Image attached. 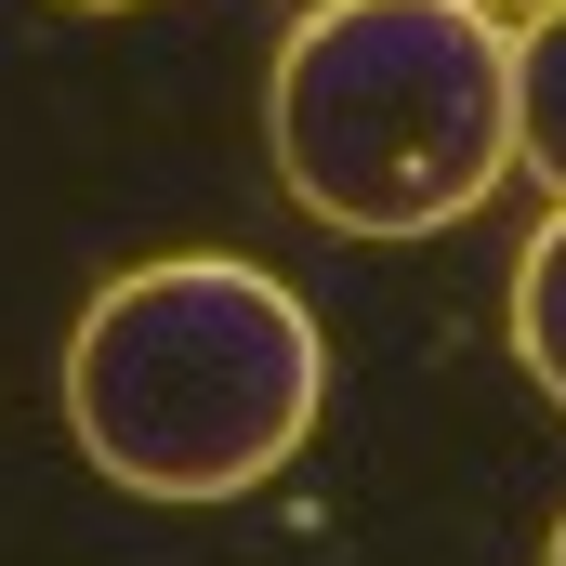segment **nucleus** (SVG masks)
I'll use <instances>...</instances> for the list:
<instances>
[{
    "mask_svg": "<svg viewBox=\"0 0 566 566\" xmlns=\"http://www.w3.org/2000/svg\"><path fill=\"white\" fill-rule=\"evenodd\" d=\"M316 396L329 343L303 290L238 251H158L66 329V434L106 488L145 501H251L316 434Z\"/></svg>",
    "mask_w": 566,
    "mask_h": 566,
    "instance_id": "f257e3e1",
    "label": "nucleus"
},
{
    "mask_svg": "<svg viewBox=\"0 0 566 566\" xmlns=\"http://www.w3.org/2000/svg\"><path fill=\"white\" fill-rule=\"evenodd\" d=\"M277 185L343 238H448L514 185L501 0H316L264 80Z\"/></svg>",
    "mask_w": 566,
    "mask_h": 566,
    "instance_id": "f03ea898",
    "label": "nucleus"
},
{
    "mask_svg": "<svg viewBox=\"0 0 566 566\" xmlns=\"http://www.w3.org/2000/svg\"><path fill=\"white\" fill-rule=\"evenodd\" d=\"M514 171H541L566 198V0L514 40Z\"/></svg>",
    "mask_w": 566,
    "mask_h": 566,
    "instance_id": "7ed1b4c3",
    "label": "nucleus"
},
{
    "mask_svg": "<svg viewBox=\"0 0 566 566\" xmlns=\"http://www.w3.org/2000/svg\"><path fill=\"white\" fill-rule=\"evenodd\" d=\"M514 356H527V382L566 409V198H554V224L527 238V264H514Z\"/></svg>",
    "mask_w": 566,
    "mask_h": 566,
    "instance_id": "20e7f679",
    "label": "nucleus"
},
{
    "mask_svg": "<svg viewBox=\"0 0 566 566\" xmlns=\"http://www.w3.org/2000/svg\"><path fill=\"white\" fill-rule=\"evenodd\" d=\"M66 13H133V0H66Z\"/></svg>",
    "mask_w": 566,
    "mask_h": 566,
    "instance_id": "39448f33",
    "label": "nucleus"
},
{
    "mask_svg": "<svg viewBox=\"0 0 566 566\" xmlns=\"http://www.w3.org/2000/svg\"><path fill=\"white\" fill-rule=\"evenodd\" d=\"M541 566H566V527H554V554H541Z\"/></svg>",
    "mask_w": 566,
    "mask_h": 566,
    "instance_id": "423d86ee",
    "label": "nucleus"
},
{
    "mask_svg": "<svg viewBox=\"0 0 566 566\" xmlns=\"http://www.w3.org/2000/svg\"><path fill=\"white\" fill-rule=\"evenodd\" d=\"M514 13H554V0H514Z\"/></svg>",
    "mask_w": 566,
    "mask_h": 566,
    "instance_id": "0eeeda50",
    "label": "nucleus"
}]
</instances>
